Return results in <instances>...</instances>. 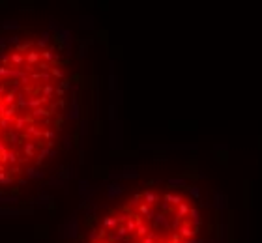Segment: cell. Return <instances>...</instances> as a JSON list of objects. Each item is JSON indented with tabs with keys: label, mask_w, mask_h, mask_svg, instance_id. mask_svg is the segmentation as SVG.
I'll return each instance as SVG.
<instances>
[{
	"label": "cell",
	"mask_w": 262,
	"mask_h": 243,
	"mask_svg": "<svg viewBox=\"0 0 262 243\" xmlns=\"http://www.w3.org/2000/svg\"><path fill=\"white\" fill-rule=\"evenodd\" d=\"M68 92V64L49 38L0 51V187L26 181L54 155Z\"/></svg>",
	"instance_id": "cell-1"
},
{
	"label": "cell",
	"mask_w": 262,
	"mask_h": 243,
	"mask_svg": "<svg viewBox=\"0 0 262 243\" xmlns=\"http://www.w3.org/2000/svg\"><path fill=\"white\" fill-rule=\"evenodd\" d=\"M185 196L178 191L146 189L111 209L94 226L88 243H183L182 226L189 215L180 213Z\"/></svg>",
	"instance_id": "cell-2"
}]
</instances>
